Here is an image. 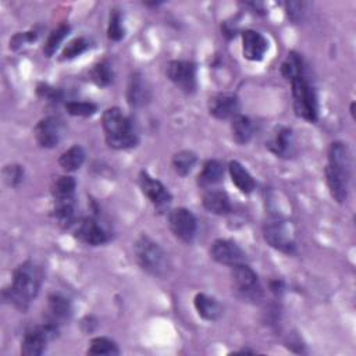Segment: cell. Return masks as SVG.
<instances>
[{"mask_svg":"<svg viewBox=\"0 0 356 356\" xmlns=\"http://www.w3.org/2000/svg\"><path fill=\"white\" fill-rule=\"evenodd\" d=\"M228 172L231 177L232 184L242 192V193H250L253 192L256 182L250 172L236 160L229 161L228 164Z\"/></svg>","mask_w":356,"mask_h":356,"instance_id":"cell-23","label":"cell"},{"mask_svg":"<svg viewBox=\"0 0 356 356\" xmlns=\"http://www.w3.org/2000/svg\"><path fill=\"white\" fill-rule=\"evenodd\" d=\"M307 4L305 1H288L285 3V11L292 22H299L303 19Z\"/></svg>","mask_w":356,"mask_h":356,"instance_id":"cell-36","label":"cell"},{"mask_svg":"<svg viewBox=\"0 0 356 356\" xmlns=\"http://www.w3.org/2000/svg\"><path fill=\"white\" fill-rule=\"evenodd\" d=\"M328 163L325 165V181L331 197L337 203H343L349 195V181L352 170V153L348 143L335 140L328 147Z\"/></svg>","mask_w":356,"mask_h":356,"instance_id":"cell-1","label":"cell"},{"mask_svg":"<svg viewBox=\"0 0 356 356\" xmlns=\"http://www.w3.org/2000/svg\"><path fill=\"white\" fill-rule=\"evenodd\" d=\"M271 153L280 157H286L292 147V131L286 127H277L271 139L266 145Z\"/></svg>","mask_w":356,"mask_h":356,"instance_id":"cell-22","label":"cell"},{"mask_svg":"<svg viewBox=\"0 0 356 356\" xmlns=\"http://www.w3.org/2000/svg\"><path fill=\"white\" fill-rule=\"evenodd\" d=\"M89 76L90 79L97 85V86H107L111 83L113 81V70L110 67V64L103 60L96 63L90 71H89Z\"/></svg>","mask_w":356,"mask_h":356,"instance_id":"cell-30","label":"cell"},{"mask_svg":"<svg viewBox=\"0 0 356 356\" xmlns=\"http://www.w3.org/2000/svg\"><path fill=\"white\" fill-rule=\"evenodd\" d=\"M64 107L68 114L75 115V117H89L97 111V104H95L92 102L74 100V102H67Z\"/></svg>","mask_w":356,"mask_h":356,"instance_id":"cell-33","label":"cell"},{"mask_svg":"<svg viewBox=\"0 0 356 356\" xmlns=\"http://www.w3.org/2000/svg\"><path fill=\"white\" fill-rule=\"evenodd\" d=\"M68 32H70V25L61 24L49 33L44 44H43V53L46 57H51L56 53V50L61 44V42L65 39Z\"/></svg>","mask_w":356,"mask_h":356,"instance_id":"cell-29","label":"cell"},{"mask_svg":"<svg viewBox=\"0 0 356 356\" xmlns=\"http://www.w3.org/2000/svg\"><path fill=\"white\" fill-rule=\"evenodd\" d=\"M85 150L79 145H74L70 149H67L58 159V164L65 171H76L82 167L85 161Z\"/></svg>","mask_w":356,"mask_h":356,"instance_id":"cell-26","label":"cell"},{"mask_svg":"<svg viewBox=\"0 0 356 356\" xmlns=\"http://www.w3.org/2000/svg\"><path fill=\"white\" fill-rule=\"evenodd\" d=\"M231 135L238 145H246L253 135V124L249 117L236 114L231 118Z\"/></svg>","mask_w":356,"mask_h":356,"instance_id":"cell-25","label":"cell"},{"mask_svg":"<svg viewBox=\"0 0 356 356\" xmlns=\"http://www.w3.org/2000/svg\"><path fill=\"white\" fill-rule=\"evenodd\" d=\"M193 306L197 314L207 321H216L222 314L221 303L216 298L206 293H196L193 298Z\"/></svg>","mask_w":356,"mask_h":356,"instance_id":"cell-20","label":"cell"},{"mask_svg":"<svg viewBox=\"0 0 356 356\" xmlns=\"http://www.w3.org/2000/svg\"><path fill=\"white\" fill-rule=\"evenodd\" d=\"M88 47H89V42L85 38H75L67 43V46L64 47V50L61 53V58L63 60L75 58L79 54H82Z\"/></svg>","mask_w":356,"mask_h":356,"instance_id":"cell-34","label":"cell"},{"mask_svg":"<svg viewBox=\"0 0 356 356\" xmlns=\"http://www.w3.org/2000/svg\"><path fill=\"white\" fill-rule=\"evenodd\" d=\"M42 271L32 260L22 261L13 271L11 285L3 291V298L21 312H25L38 296L42 285Z\"/></svg>","mask_w":356,"mask_h":356,"instance_id":"cell-2","label":"cell"},{"mask_svg":"<svg viewBox=\"0 0 356 356\" xmlns=\"http://www.w3.org/2000/svg\"><path fill=\"white\" fill-rule=\"evenodd\" d=\"M295 114L309 122H316L318 117V102L314 86L309 81L306 72L289 79Z\"/></svg>","mask_w":356,"mask_h":356,"instance_id":"cell-5","label":"cell"},{"mask_svg":"<svg viewBox=\"0 0 356 356\" xmlns=\"http://www.w3.org/2000/svg\"><path fill=\"white\" fill-rule=\"evenodd\" d=\"M134 252L138 264L146 273L154 277H164L168 273L170 261L167 253L156 241L147 235H140L135 241Z\"/></svg>","mask_w":356,"mask_h":356,"instance_id":"cell-4","label":"cell"},{"mask_svg":"<svg viewBox=\"0 0 356 356\" xmlns=\"http://www.w3.org/2000/svg\"><path fill=\"white\" fill-rule=\"evenodd\" d=\"M209 113L217 120H228L238 114L239 100L236 95L229 92H218L207 102Z\"/></svg>","mask_w":356,"mask_h":356,"instance_id":"cell-15","label":"cell"},{"mask_svg":"<svg viewBox=\"0 0 356 356\" xmlns=\"http://www.w3.org/2000/svg\"><path fill=\"white\" fill-rule=\"evenodd\" d=\"M263 238L274 249L293 254L296 252V239L292 225L281 218H270L263 225Z\"/></svg>","mask_w":356,"mask_h":356,"instance_id":"cell-6","label":"cell"},{"mask_svg":"<svg viewBox=\"0 0 356 356\" xmlns=\"http://www.w3.org/2000/svg\"><path fill=\"white\" fill-rule=\"evenodd\" d=\"M63 132V122L58 117L47 115L42 118L35 127V139L40 147L51 149L58 145Z\"/></svg>","mask_w":356,"mask_h":356,"instance_id":"cell-13","label":"cell"},{"mask_svg":"<svg viewBox=\"0 0 356 356\" xmlns=\"http://www.w3.org/2000/svg\"><path fill=\"white\" fill-rule=\"evenodd\" d=\"M170 228L177 239L184 243H191L197 232V220L195 214L185 207H177L168 214Z\"/></svg>","mask_w":356,"mask_h":356,"instance_id":"cell-10","label":"cell"},{"mask_svg":"<svg viewBox=\"0 0 356 356\" xmlns=\"http://www.w3.org/2000/svg\"><path fill=\"white\" fill-rule=\"evenodd\" d=\"M3 175H4V181L7 182V185L15 188L24 179V168L18 164H10V165H6Z\"/></svg>","mask_w":356,"mask_h":356,"instance_id":"cell-35","label":"cell"},{"mask_svg":"<svg viewBox=\"0 0 356 356\" xmlns=\"http://www.w3.org/2000/svg\"><path fill=\"white\" fill-rule=\"evenodd\" d=\"M88 355L92 356H113L120 355L117 343L107 337H95L89 342Z\"/></svg>","mask_w":356,"mask_h":356,"instance_id":"cell-27","label":"cell"},{"mask_svg":"<svg viewBox=\"0 0 356 356\" xmlns=\"http://www.w3.org/2000/svg\"><path fill=\"white\" fill-rule=\"evenodd\" d=\"M232 282L236 293L253 303H257L263 299V288L260 285L257 274L246 264H238L232 267Z\"/></svg>","mask_w":356,"mask_h":356,"instance_id":"cell-7","label":"cell"},{"mask_svg":"<svg viewBox=\"0 0 356 356\" xmlns=\"http://www.w3.org/2000/svg\"><path fill=\"white\" fill-rule=\"evenodd\" d=\"M38 95L40 97L46 99L47 102H58L63 97V92L60 89L53 88V86H50L47 83H40L38 86Z\"/></svg>","mask_w":356,"mask_h":356,"instance_id":"cell-37","label":"cell"},{"mask_svg":"<svg viewBox=\"0 0 356 356\" xmlns=\"http://www.w3.org/2000/svg\"><path fill=\"white\" fill-rule=\"evenodd\" d=\"M168 79L184 93H193L197 86L196 64L188 60H172L167 64Z\"/></svg>","mask_w":356,"mask_h":356,"instance_id":"cell-9","label":"cell"},{"mask_svg":"<svg viewBox=\"0 0 356 356\" xmlns=\"http://www.w3.org/2000/svg\"><path fill=\"white\" fill-rule=\"evenodd\" d=\"M102 127L104 131L106 143L111 149L125 150L135 147L139 142L132 121L118 107H108L103 111Z\"/></svg>","mask_w":356,"mask_h":356,"instance_id":"cell-3","label":"cell"},{"mask_svg":"<svg viewBox=\"0 0 356 356\" xmlns=\"http://www.w3.org/2000/svg\"><path fill=\"white\" fill-rule=\"evenodd\" d=\"M268 49L267 39L254 29L242 32V54L249 61H260Z\"/></svg>","mask_w":356,"mask_h":356,"instance_id":"cell-17","label":"cell"},{"mask_svg":"<svg viewBox=\"0 0 356 356\" xmlns=\"http://www.w3.org/2000/svg\"><path fill=\"white\" fill-rule=\"evenodd\" d=\"M210 256L214 261L229 267L246 263V253L234 241L222 238L211 243Z\"/></svg>","mask_w":356,"mask_h":356,"instance_id":"cell-12","label":"cell"},{"mask_svg":"<svg viewBox=\"0 0 356 356\" xmlns=\"http://www.w3.org/2000/svg\"><path fill=\"white\" fill-rule=\"evenodd\" d=\"M58 334V327L49 323L29 327L21 341V355L24 356H40L49 343Z\"/></svg>","mask_w":356,"mask_h":356,"instance_id":"cell-8","label":"cell"},{"mask_svg":"<svg viewBox=\"0 0 356 356\" xmlns=\"http://www.w3.org/2000/svg\"><path fill=\"white\" fill-rule=\"evenodd\" d=\"M139 185L143 195L150 200V203L156 209L164 210L172 202V195L168 191V188L161 181L153 178L149 172H139Z\"/></svg>","mask_w":356,"mask_h":356,"instance_id":"cell-11","label":"cell"},{"mask_svg":"<svg viewBox=\"0 0 356 356\" xmlns=\"http://www.w3.org/2000/svg\"><path fill=\"white\" fill-rule=\"evenodd\" d=\"M124 24H122V17L120 14L118 10H113L110 13V18H108V25H107V38L110 40L118 42L124 38Z\"/></svg>","mask_w":356,"mask_h":356,"instance_id":"cell-32","label":"cell"},{"mask_svg":"<svg viewBox=\"0 0 356 356\" xmlns=\"http://www.w3.org/2000/svg\"><path fill=\"white\" fill-rule=\"evenodd\" d=\"M74 235L85 245L99 246L106 243L110 238L107 231L95 217H85L75 224Z\"/></svg>","mask_w":356,"mask_h":356,"instance_id":"cell-14","label":"cell"},{"mask_svg":"<svg viewBox=\"0 0 356 356\" xmlns=\"http://www.w3.org/2000/svg\"><path fill=\"white\" fill-rule=\"evenodd\" d=\"M127 100L131 107H143L150 100V88L140 72H134L127 88Z\"/></svg>","mask_w":356,"mask_h":356,"instance_id":"cell-18","label":"cell"},{"mask_svg":"<svg viewBox=\"0 0 356 356\" xmlns=\"http://www.w3.org/2000/svg\"><path fill=\"white\" fill-rule=\"evenodd\" d=\"M76 181L71 175H60L51 184V196L54 202L75 200Z\"/></svg>","mask_w":356,"mask_h":356,"instance_id":"cell-24","label":"cell"},{"mask_svg":"<svg viewBox=\"0 0 356 356\" xmlns=\"http://www.w3.org/2000/svg\"><path fill=\"white\" fill-rule=\"evenodd\" d=\"M72 307L70 300L60 295V293H51L47 298V307H46V323L60 327L61 324L67 323L71 318Z\"/></svg>","mask_w":356,"mask_h":356,"instance_id":"cell-16","label":"cell"},{"mask_svg":"<svg viewBox=\"0 0 356 356\" xmlns=\"http://www.w3.org/2000/svg\"><path fill=\"white\" fill-rule=\"evenodd\" d=\"M281 72L286 79H291L302 72H306L305 63H303V58L300 57V54L291 51L281 65Z\"/></svg>","mask_w":356,"mask_h":356,"instance_id":"cell-31","label":"cell"},{"mask_svg":"<svg viewBox=\"0 0 356 356\" xmlns=\"http://www.w3.org/2000/svg\"><path fill=\"white\" fill-rule=\"evenodd\" d=\"M196 161H197V157L192 150H179L178 153L174 154L171 163H172L174 171L178 175L186 177L193 170Z\"/></svg>","mask_w":356,"mask_h":356,"instance_id":"cell-28","label":"cell"},{"mask_svg":"<svg viewBox=\"0 0 356 356\" xmlns=\"http://www.w3.org/2000/svg\"><path fill=\"white\" fill-rule=\"evenodd\" d=\"M202 203L209 213H213L217 216H225L232 209L227 192L220 189H213V188L206 189V192L202 196Z\"/></svg>","mask_w":356,"mask_h":356,"instance_id":"cell-19","label":"cell"},{"mask_svg":"<svg viewBox=\"0 0 356 356\" xmlns=\"http://www.w3.org/2000/svg\"><path fill=\"white\" fill-rule=\"evenodd\" d=\"M224 175V167L221 164V161L210 159L207 161H204L200 172L197 174V185L203 189H210L211 186H214L216 184H218L221 181Z\"/></svg>","mask_w":356,"mask_h":356,"instance_id":"cell-21","label":"cell"}]
</instances>
